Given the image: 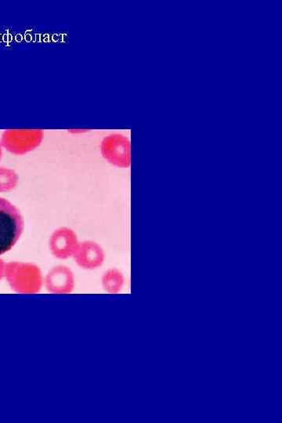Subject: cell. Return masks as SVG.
Returning a JSON list of instances; mask_svg holds the SVG:
<instances>
[{
	"label": "cell",
	"instance_id": "cell-3",
	"mask_svg": "<svg viewBox=\"0 0 282 423\" xmlns=\"http://www.w3.org/2000/svg\"><path fill=\"white\" fill-rule=\"evenodd\" d=\"M42 138L39 131H9L3 138L4 144L8 149L15 152H24L39 143Z\"/></svg>",
	"mask_w": 282,
	"mask_h": 423
},
{
	"label": "cell",
	"instance_id": "cell-1",
	"mask_svg": "<svg viewBox=\"0 0 282 423\" xmlns=\"http://www.w3.org/2000/svg\"><path fill=\"white\" fill-rule=\"evenodd\" d=\"M24 229L20 211L7 199L0 197V255L12 249Z\"/></svg>",
	"mask_w": 282,
	"mask_h": 423
},
{
	"label": "cell",
	"instance_id": "cell-2",
	"mask_svg": "<svg viewBox=\"0 0 282 423\" xmlns=\"http://www.w3.org/2000/svg\"><path fill=\"white\" fill-rule=\"evenodd\" d=\"M103 155L109 162L118 166L127 167L129 164V142L120 134L111 135L103 141Z\"/></svg>",
	"mask_w": 282,
	"mask_h": 423
}]
</instances>
